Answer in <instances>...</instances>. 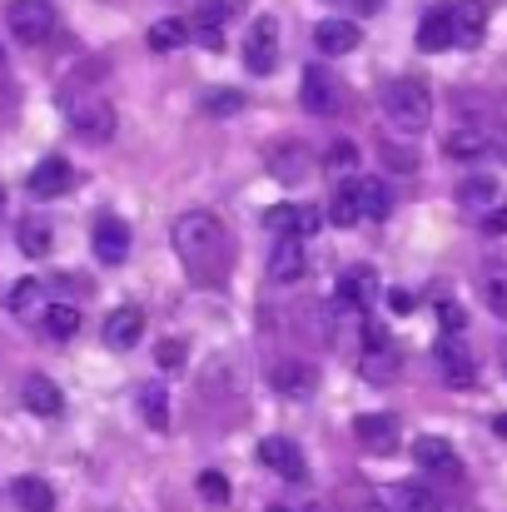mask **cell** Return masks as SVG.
Instances as JSON below:
<instances>
[{
	"label": "cell",
	"instance_id": "obj_1",
	"mask_svg": "<svg viewBox=\"0 0 507 512\" xmlns=\"http://www.w3.org/2000/svg\"><path fill=\"white\" fill-rule=\"evenodd\" d=\"M169 244L179 254V264L189 269V279L199 284H224L229 264H234V244H229V229L219 224V214L209 209H184L169 229Z\"/></svg>",
	"mask_w": 507,
	"mask_h": 512
},
{
	"label": "cell",
	"instance_id": "obj_2",
	"mask_svg": "<svg viewBox=\"0 0 507 512\" xmlns=\"http://www.w3.org/2000/svg\"><path fill=\"white\" fill-rule=\"evenodd\" d=\"M383 120L393 130H403V135H423L433 125V90L423 80H413V75L393 80L383 90Z\"/></svg>",
	"mask_w": 507,
	"mask_h": 512
},
{
	"label": "cell",
	"instance_id": "obj_3",
	"mask_svg": "<svg viewBox=\"0 0 507 512\" xmlns=\"http://www.w3.org/2000/svg\"><path fill=\"white\" fill-rule=\"evenodd\" d=\"M60 105H65V125L90 140V145H105L115 140V105L95 90H60Z\"/></svg>",
	"mask_w": 507,
	"mask_h": 512
},
{
	"label": "cell",
	"instance_id": "obj_4",
	"mask_svg": "<svg viewBox=\"0 0 507 512\" xmlns=\"http://www.w3.org/2000/svg\"><path fill=\"white\" fill-rule=\"evenodd\" d=\"M299 100H304L309 115L334 120V115H343V80L334 70H324V65H309L304 80H299Z\"/></svg>",
	"mask_w": 507,
	"mask_h": 512
},
{
	"label": "cell",
	"instance_id": "obj_5",
	"mask_svg": "<svg viewBox=\"0 0 507 512\" xmlns=\"http://www.w3.org/2000/svg\"><path fill=\"white\" fill-rule=\"evenodd\" d=\"M5 25L15 30V40L40 45V40L55 35V5L50 0H10L5 5Z\"/></svg>",
	"mask_w": 507,
	"mask_h": 512
},
{
	"label": "cell",
	"instance_id": "obj_6",
	"mask_svg": "<svg viewBox=\"0 0 507 512\" xmlns=\"http://www.w3.org/2000/svg\"><path fill=\"white\" fill-rule=\"evenodd\" d=\"M274 55H279V20L274 15H259L244 30V70L249 75H269L274 70Z\"/></svg>",
	"mask_w": 507,
	"mask_h": 512
},
{
	"label": "cell",
	"instance_id": "obj_7",
	"mask_svg": "<svg viewBox=\"0 0 507 512\" xmlns=\"http://www.w3.org/2000/svg\"><path fill=\"white\" fill-rule=\"evenodd\" d=\"M319 224H324V214L314 204H274L264 214V229L274 239H309V234H319Z\"/></svg>",
	"mask_w": 507,
	"mask_h": 512
},
{
	"label": "cell",
	"instance_id": "obj_8",
	"mask_svg": "<svg viewBox=\"0 0 507 512\" xmlns=\"http://www.w3.org/2000/svg\"><path fill=\"white\" fill-rule=\"evenodd\" d=\"M443 155L448 160H483V155L507 160V130H453L443 140Z\"/></svg>",
	"mask_w": 507,
	"mask_h": 512
},
{
	"label": "cell",
	"instance_id": "obj_9",
	"mask_svg": "<svg viewBox=\"0 0 507 512\" xmlns=\"http://www.w3.org/2000/svg\"><path fill=\"white\" fill-rule=\"evenodd\" d=\"M338 309H348V314H363V309H373V299H378V274L368 269V264H353V269H343L338 274Z\"/></svg>",
	"mask_w": 507,
	"mask_h": 512
},
{
	"label": "cell",
	"instance_id": "obj_10",
	"mask_svg": "<svg viewBox=\"0 0 507 512\" xmlns=\"http://www.w3.org/2000/svg\"><path fill=\"white\" fill-rule=\"evenodd\" d=\"M90 249H95L100 264H125V259H130V224L115 219V214L95 219V229H90Z\"/></svg>",
	"mask_w": 507,
	"mask_h": 512
},
{
	"label": "cell",
	"instance_id": "obj_11",
	"mask_svg": "<svg viewBox=\"0 0 507 512\" xmlns=\"http://www.w3.org/2000/svg\"><path fill=\"white\" fill-rule=\"evenodd\" d=\"M269 388H279L289 398H309L319 388V368L304 363V358H274L269 363Z\"/></svg>",
	"mask_w": 507,
	"mask_h": 512
},
{
	"label": "cell",
	"instance_id": "obj_12",
	"mask_svg": "<svg viewBox=\"0 0 507 512\" xmlns=\"http://www.w3.org/2000/svg\"><path fill=\"white\" fill-rule=\"evenodd\" d=\"M309 274V244L304 239H274L269 249V279L274 284H299Z\"/></svg>",
	"mask_w": 507,
	"mask_h": 512
},
{
	"label": "cell",
	"instance_id": "obj_13",
	"mask_svg": "<svg viewBox=\"0 0 507 512\" xmlns=\"http://www.w3.org/2000/svg\"><path fill=\"white\" fill-rule=\"evenodd\" d=\"M259 463L269 468V473H279L284 483H304V453H299V443H289V438H264L259 443Z\"/></svg>",
	"mask_w": 507,
	"mask_h": 512
},
{
	"label": "cell",
	"instance_id": "obj_14",
	"mask_svg": "<svg viewBox=\"0 0 507 512\" xmlns=\"http://www.w3.org/2000/svg\"><path fill=\"white\" fill-rule=\"evenodd\" d=\"M343 184H348V194H353V204H358L363 219H388V209H393V189H388L383 179H373V174H353V179H343Z\"/></svg>",
	"mask_w": 507,
	"mask_h": 512
},
{
	"label": "cell",
	"instance_id": "obj_15",
	"mask_svg": "<svg viewBox=\"0 0 507 512\" xmlns=\"http://www.w3.org/2000/svg\"><path fill=\"white\" fill-rule=\"evenodd\" d=\"M353 438L368 453H393L398 448V418L393 413H358L353 418Z\"/></svg>",
	"mask_w": 507,
	"mask_h": 512
},
{
	"label": "cell",
	"instance_id": "obj_16",
	"mask_svg": "<svg viewBox=\"0 0 507 512\" xmlns=\"http://www.w3.org/2000/svg\"><path fill=\"white\" fill-rule=\"evenodd\" d=\"M433 348H438V368H443L448 388H473L478 383V363H473V353L458 339H443V343H433Z\"/></svg>",
	"mask_w": 507,
	"mask_h": 512
},
{
	"label": "cell",
	"instance_id": "obj_17",
	"mask_svg": "<svg viewBox=\"0 0 507 512\" xmlns=\"http://www.w3.org/2000/svg\"><path fill=\"white\" fill-rule=\"evenodd\" d=\"M75 184V170H70V160H60V155H50V160H40L35 170H30V194L35 199H60L65 189Z\"/></svg>",
	"mask_w": 507,
	"mask_h": 512
},
{
	"label": "cell",
	"instance_id": "obj_18",
	"mask_svg": "<svg viewBox=\"0 0 507 512\" xmlns=\"http://www.w3.org/2000/svg\"><path fill=\"white\" fill-rule=\"evenodd\" d=\"M413 45H418L423 55H438V50L458 45V35H453V10H448V5L428 10V15L418 20V35H413Z\"/></svg>",
	"mask_w": 507,
	"mask_h": 512
},
{
	"label": "cell",
	"instance_id": "obj_19",
	"mask_svg": "<svg viewBox=\"0 0 507 512\" xmlns=\"http://www.w3.org/2000/svg\"><path fill=\"white\" fill-rule=\"evenodd\" d=\"M145 339V309H135V304H125V309H115L110 319H105V348H135V343Z\"/></svg>",
	"mask_w": 507,
	"mask_h": 512
},
{
	"label": "cell",
	"instance_id": "obj_20",
	"mask_svg": "<svg viewBox=\"0 0 507 512\" xmlns=\"http://www.w3.org/2000/svg\"><path fill=\"white\" fill-rule=\"evenodd\" d=\"M20 398H25V408H30L35 418H60V408H65V393H60L45 373H30L25 388H20Z\"/></svg>",
	"mask_w": 507,
	"mask_h": 512
},
{
	"label": "cell",
	"instance_id": "obj_21",
	"mask_svg": "<svg viewBox=\"0 0 507 512\" xmlns=\"http://www.w3.org/2000/svg\"><path fill=\"white\" fill-rule=\"evenodd\" d=\"M358 35H363V30H358L353 20H343V15H329V20L314 25V45H319L324 55H348V50L358 45Z\"/></svg>",
	"mask_w": 507,
	"mask_h": 512
},
{
	"label": "cell",
	"instance_id": "obj_22",
	"mask_svg": "<svg viewBox=\"0 0 507 512\" xmlns=\"http://www.w3.org/2000/svg\"><path fill=\"white\" fill-rule=\"evenodd\" d=\"M448 10H453V35H458V45H478L483 30H488V5H483V0H453Z\"/></svg>",
	"mask_w": 507,
	"mask_h": 512
},
{
	"label": "cell",
	"instance_id": "obj_23",
	"mask_svg": "<svg viewBox=\"0 0 507 512\" xmlns=\"http://www.w3.org/2000/svg\"><path fill=\"white\" fill-rule=\"evenodd\" d=\"M150 50L155 55H169V50H184L189 40H194V20H184V15H165V20H155L150 25Z\"/></svg>",
	"mask_w": 507,
	"mask_h": 512
},
{
	"label": "cell",
	"instance_id": "obj_24",
	"mask_svg": "<svg viewBox=\"0 0 507 512\" xmlns=\"http://www.w3.org/2000/svg\"><path fill=\"white\" fill-rule=\"evenodd\" d=\"M5 309H10L15 319L50 314V304H45V284H40V279H20V284H10V294H5Z\"/></svg>",
	"mask_w": 507,
	"mask_h": 512
},
{
	"label": "cell",
	"instance_id": "obj_25",
	"mask_svg": "<svg viewBox=\"0 0 507 512\" xmlns=\"http://www.w3.org/2000/svg\"><path fill=\"white\" fill-rule=\"evenodd\" d=\"M413 463L418 468H428V473H458V453H453V443L448 438H418L413 443Z\"/></svg>",
	"mask_w": 507,
	"mask_h": 512
},
{
	"label": "cell",
	"instance_id": "obj_26",
	"mask_svg": "<svg viewBox=\"0 0 507 512\" xmlns=\"http://www.w3.org/2000/svg\"><path fill=\"white\" fill-rule=\"evenodd\" d=\"M10 498L20 512H55V488L45 478H15L10 483Z\"/></svg>",
	"mask_w": 507,
	"mask_h": 512
},
{
	"label": "cell",
	"instance_id": "obj_27",
	"mask_svg": "<svg viewBox=\"0 0 507 512\" xmlns=\"http://www.w3.org/2000/svg\"><path fill=\"white\" fill-rule=\"evenodd\" d=\"M314 165V155H309V145H299V140H289V145H279V150H269V170L279 174V179H299V174Z\"/></svg>",
	"mask_w": 507,
	"mask_h": 512
},
{
	"label": "cell",
	"instance_id": "obj_28",
	"mask_svg": "<svg viewBox=\"0 0 507 512\" xmlns=\"http://www.w3.org/2000/svg\"><path fill=\"white\" fill-rule=\"evenodd\" d=\"M478 289H483V304L498 314V319H507V264H483V279H478Z\"/></svg>",
	"mask_w": 507,
	"mask_h": 512
},
{
	"label": "cell",
	"instance_id": "obj_29",
	"mask_svg": "<svg viewBox=\"0 0 507 512\" xmlns=\"http://www.w3.org/2000/svg\"><path fill=\"white\" fill-rule=\"evenodd\" d=\"M458 204L463 209H498V179H488V174L463 179L458 184Z\"/></svg>",
	"mask_w": 507,
	"mask_h": 512
},
{
	"label": "cell",
	"instance_id": "obj_30",
	"mask_svg": "<svg viewBox=\"0 0 507 512\" xmlns=\"http://www.w3.org/2000/svg\"><path fill=\"white\" fill-rule=\"evenodd\" d=\"M15 244H20V254L45 259L55 239H50V224H45V219H20V224H15Z\"/></svg>",
	"mask_w": 507,
	"mask_h": 512
},
{
	"label": "cell",
	"instance_id": "obj_31",
	"mask_svg": "<svg viewBox=\"0 0 507 512\" xmlns=\"http://www.w3.org/2000/svg\"><path fill=\"white\" fill-rule=\"evenodd\" d=\"M358 373H363L368 383H388V378L398 373V353H393V348H363Z\"/></svg>",
	"mask_w": 507,
	"mask_h": 512
},
{
	"label": "cell",
	"instance_id": "obj_32",
	"mask_svg": "<svg viewBox=\"0 0 507 512\" xmlns=\"http://www.w3.org/2000/svg\"><path fill=\"white\" fill-rule=\"evenodd\" d=\"M140 413H145V423H150V428H160V433L169 428V393L160 388V383L140 388Z\"/></svg>",
	"mask_w": 507,
	"mask_h": 512
},
{
	"label": "cell",
	"instance_id": "obj_33",
	"mask_svg": "<svg viewBox=\"0 0 507 512\" xmlns=\"http://www.w3.org/2000/svg\"><path fill=\"white\" fill-rule=\"evenodd\" d=\"M45 329H50V339H75L80 334V309L75 304H50Z\"/></svg>",
	"mask_w": 507,
	"mask_h": 512
},
{
	"label": "cell",
	"instance_id": "obj_34",
	"mask_svg": "<svg viewBox=\"0 0 507 512\" xmlns=\"http://www.w3.org/2000/svg\"><path fill=\"white\" fill-rule=\"evenodd\" d=\"M324 170H329V174H348V179H353V170H358V145H353V140H338V145H329Z\"/></svg>",
	"mask_w": 507,
	"mask_h": 512
},
{
	"label": "cell",
	"instance_id": "obj_35",
	"mask_svg": "<svg viewBox=\"0 0 507 512\" xmlns=\"http://www.w3.org/2000/svg\"><path fill=\"white\" fill-rule=\"evenodd\" d=\"M329 219H334L338 229H353L363 214H358V204H353V194H348V184H338L334 189V204H329Z\"/></svg>",
	"mask_w": 507,
	"mask_h": 512
},
{
	"label": "cell",
	"instance_id": "obj_36",
	"mask_svg": "<svg viewBox=\"0 0 507 512\" xmlns=\"http://www.w3.org/2000/svg\"><path fill=\"white\" fill-rule=\"evenodd\" d=\"M204 110L219 115V120H229V115L244 110V95H239V90H209V95H204Z\"/></svg>",
	"mask_w": 507,
	"mask_h": 512
},
{
	"label": "cell",
	"instance_id": "obj_37",
	"mask_svg": "<svg viewBox=\"0 0 507 512\" xmlns=\"http://www.w3.org/2000/svg\"><path fill=\"white\" fill-rule=\"evenodd\" d=\"M199 493H204L214 508H224V503H229V483H224L219 473H199Z\"/></svg>",
	"mask_w": 507,
	"mask_h": 512
},
{
	"label": "cell",
	"instance_id": "obj_38",
	"mask_svg": "<svg viewBox=\"0 0 507 512\" xmlns=\"http://www.w3.org/2000/svg\"><path fill=\"white\" fill-rule=\"evenodd\" d=\"M438 319H443V329H448V334H458V329L468 324L463 304H453V299H443V304H438Z\"/></svg>",
	"mask_w": 507,
	"mask_h": 512
},
{
	"label": "cell",
	"instance_id": "obj_39",
	"mask_svg": "<svg viewBox=\"0 0 507 512\" xmlns=\"http://www.w3.org/2000/svg\"><path fill=\"white\" fill-rule=\"evenodd\" d=\"M155 358H160V368H184V343L165 339L160 348H155Z\"/></svg>",
	"mask_w": 507,
	"mask_h": 512
},
{
	"label": "cell",
	"instance_id": "obj_40",
	"mask_svg": "<svg viewBox=\"0 0 507 512\" xmlns=\"http://www.w3.org/2000/svg\"><path fill=\"white\" fill-rule=\"evenodd\" d=\"M483 234L503 239L507 234V204H498V209H488V214H483Z\"/></svg>",
	"mask_w": 507,
	"mask_h": 512
},
{
	"label": "cell",
	"instance_id": "obj_41",
	"mask_svg": "<svg viewBox=\"0 0 507 512\" xmlns=\"http://www.w3.org/2000/svg\"><path fill=\"white\" fill-rule=\"evenodd\" d=\"M388 309H393V314H413V294L393 289V294H388Z\"/></svg>",
	"mask_w": 507,
	"mask_h": 512
},
{
	"label": "cell",
	"instance_id": "obj_42",
	"mask_svg": "<svg viewBox=\"0 0 507 512\" xmlns=\"http://www.w3.org/2000/svg\"><path fill=\"white\" fill-rule=\"evenodd\" d=\"M383 160H388V165H398V170H413V165H418V160H413V155H403V150H383Z\"/></svg>",
	"mask_w": 507,
	"mask_h": 512
},
{
	"label": "cell",
	"instance_id": "obj_43",
	"mask_svg": "<svg viewBox=\"0 0 507 512\" xmlns=\"http://www.w3.org/2000/svg\"><path fill=\"white\" fill-rule=\"evenodd\" d=\"M493 433H498V438H507V413H498V418H493Z\"/></svg>",
	"mask_w": 507,
	"mask_h": 512
},
{
	"label": "cell",
	"instance_id": "obj_44",
	"mask_svg": "<svg viewBox=\"0 0 507 512\" xmlns=\"http://www.w3.org/2000/svg\"><path fill=\"white\" fill-rule=\"evenodd\" d=\"M378 5H383V0H358V10H378Z\"/></svg>",
	"mask_w": 507,
	"mask_h": 512
},
{
	"label": "cell",
	"instance_id": "obj_45",
	"mask_svg": "<svg viewBox=\"0 0 507 512\" xmlns=\"http://www.w3.org/2000/svg\"><path fill=\"white\" fill-rule=\"evenodd\" d=\"M0 70H5V45H0Z\"/></svg>",
	"mask_w": 507,
	"mask_h": 512
},
{
	"label": "cell",
	"instance_id": "obj_46",
	"mask_svg": "<svg viewBox=\"0 0 507 512\" xmlns=\"http://www.w3.org/2000/svg\"><path fill=\"white\" fill-rule=\"evenodd\" d=\"M334 5H358V0H334Z\"/></svg>",
	"mask_w": 507,
	"mask_h": 512
},
{
	"label": "cell",
	"instance_id": "obj_47",
	"mask_svg": "<svg viewBox=\"0 0 507 512\" xmlns=\"http://www.w3.org/2000/svg\"><path fill=\"white\" fill-rule=\"evenodd\" d=\"M0 209H5V189H0Z\"/></svg>",
	"mask_w": 507,
	"mask_h": 512
},
{
	"label": "cell",
	"instance_id": "obj_48",
	"mask_svg": "<svg viewBox=\"0 0 507 512\" xmlns=\"http://www.w3.org/2000/svg\"><path fill=\"white\" fill-rule=\"evenodd\" d=\"M363 512H388V508H363Z\"/></svg>",
	"mask_w": 507,
	"mask_h": 512
},
{
	"label": "cell",
	"instance_id": "obj_49",
	"mask_svg": "<svg viewBox=\"0 0 507 512\" xmlns=\"http://www.w3.org/2000/svg\"><path fill=\"white\" fill-rule=\"evenodd\" d=\"M269 512H289V508H269Z\"/></svg>",
	"mask_w": 507,
	"mask_h": 512
},
{
	"label": "cell",
	"instance_id": "obj_50",
	"mask_svg": "<svg viewBox=\"0 0 507 512\" xmlns=\"http://www.w3.org/2000/svg\"><path fill=\"white\" fill-rule=\"evenodd\" d=\"M503 363H507V343H503Z\"/></svg>",
	"mask_w": 507,
	"mask_h": 512
}]
</instances>
